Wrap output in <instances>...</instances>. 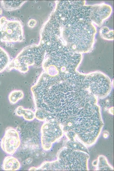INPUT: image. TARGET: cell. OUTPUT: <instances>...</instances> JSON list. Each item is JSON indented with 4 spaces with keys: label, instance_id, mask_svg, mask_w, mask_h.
Segmentation results:
<instances>
[{
    "label": "cell",
    "instance_id": "cell-1",
    "mask_svg": "<svg viewBox=\"0 0 114 171\" xmlns=\"http://www.w3.org/2000/svg\"><path fill=\"white\" fill-rule=\"evenodd\" d=\"M0 27L1 41L16 42L23 40L22 27L18 21H9L2 17L0 18Z\"/></svg>",
    "mask_w": 114,
    "mask_h": 171
},
{
    "label": "cell",
    "instance_id": "cell-10",
    "mask_svg": "<svg viewBox=\"0 0 114 171\" xmlns=\"http://www.w3.org/2000/svg\"><path fill=\"white\" fill-rule=\"evenodd\" d=\"M1 31H0V41H1Z\"/></svg>",
    "mask_w": 114,
    "mask_h": 171
},
{
    "label": "cell",
    "instance_id": "cell-3",
    "mask_svg": "<svg viewBox=\"0 0 114 171\" xmlns=\"http://www.w3.org/2000/svg\"><path fill=\"white\" fill-rule=\"evenodd\" d=\"M20 144V139L18 131L13 128L7 127L1 139L0 146L7 154L12 155L16 152Z\"/></svg>",
    "mask_w": 114,
    "mask_h": 171
},
{
    "label": "cell",
    "instance_id": "cell-9",
    "mask_svg": "<svg viewBox=\"0 0 114 171\" xmlns=\"http://www.w3.org/2000/svg\"><path fill=\"white\" fill-rule=\"evenodd\" d=\"M2 9L0 8V15H1L2 14Z\"/></svg>",
    "mask_w": 114,
    "mask_h": 171
},
{
    "label": "cell",
    "instance_id": "cell-7",
    "mask_svg": "<svg viewBox=\"0 0 114 171\" xmlns=\"http://www.w3.org/2000/svg\"><path fill=\"white\" fill-rule=\"evenodd\" d=\"M9 62V57L7 52L0 47V73L7 68Z\"/></svg>",
    "mask_w": 114,
    "mask_h": 171
},
{
    "label": "cell",
    "instance_id": "cell-8",
    "mask_svg": "<svg viewBox=\"0 0 114 171\" xmlns=\"http://www.w3.org/2000/svg\"><path fill=\"white\" fill-rule=\"evenodd\" d=\"M24 96L23 91L20 90H14L12 91L9 96V101L11 103L15 104L22 99Z\"/></svg>",
    "mask_w": 114,
    "mask_h": 171
},
{
    "label": "cell",
    "instance_id": "cell-2",
    "mask_svg": "<svg viewBox=\"0 0 114 171\" xmlns=\"http://www.w3.org/2000/svg\"><path fill=\"white\" fill-rule=\"evenodd\" d=\"M59 126L54 118L43 123L41 128V143L42 149L50 150L52 144L59 137Z\"/></svg>",
    "mask_w": 114,
    "mask_h": 171
},
{
    "label": "cell",
    "instance_id": "cell-6",
    "mask_svg": "<svg viewBox=\"0 0 114 171\" xmlns=\"http://www.w3.org/2000/svg\"><path fill=\"white\" fill-rule=\"evenodd\" d=\"M25 1H2L1 4L3 8L7 10H12L19 8Z\"/></svg>",
    "mask_w": 114,
    "mask_h": 171
},
{
    "label": "cell",
    "instance_id": "cell-5",
    "mask_svg": "<svg viewBox=\"0 0 114 171\" xmlns=\"http://www.w3.org/2000/svg\"><path fill=\"white\" fill-rule=\"evenodd\" d=\"M16 114L19 116H23L24 119L28 121H31L35 118V113L32 110L24 109L22 106L18 107L15 110Z\"/></svg>",
    "mask_w": 114,
    "mask_h": 171
},
{
    "label": "cell",
    "instance_id": "cell-4",
    "mask_svg": "<svg viewBox=\"0 0 114 171\" xmlns=\"http://www.w3.org/2000/svg\"><path fill=\"white\" fill-rule=\"evenodd\" d=\"M21 164L18 160L15 157L8 156L4 159L1 168L5 171H16L20 168Z\"/></svg>",
    "mask_w": 114,
    "mask_h": 171
}]
</instances>
